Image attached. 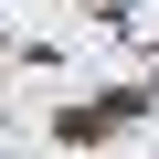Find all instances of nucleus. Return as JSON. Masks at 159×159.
I'll return each instance as SVG.
<instances>
[{"mask_svg":"<svg viewBox=\"0 0 159 159\" xmlns=\"http://www.w3.org/2000/svg\"><path fill=\"white\" fill-rule=\"evenodd\" d=\"M138 117V96H106V106H64V138H106V127H127Z\"/></svg>","mask_w":159,"mask_h":159,"instance_id":"1","label":"nucleus"}]
</instances>
